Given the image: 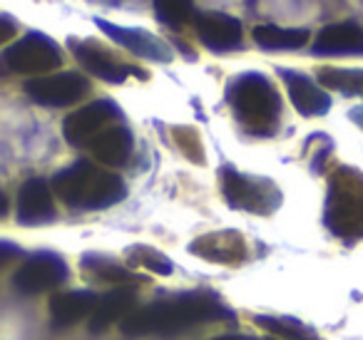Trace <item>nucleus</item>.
<instances>
[{
  "label": "nucleus",
  "instance_id": "obj_1",
  "mask_svg": "<svg viewBox=\"0 0 363 340\" xmlns=\"http://www.w3.org/2000/svg\"><path fill=\"white\" fill-rule=\"evenodd\" d=\"M227 318L234 315L224 308V303L217 295L207 290H194V293L172 295L164 300H155L152 305L140 310H132L122 320V333L127 335H150V333H177V330H187L192 325L209 323V320Z\"/></svg>",
  "mask_w": 363,
  "mask_h": 340
},
{
  "label": "nucleus",
  "instance_id": "obj_2",
  "mask_svg": "<svg viewBox=\"0 0 363 340\" xmlns=\"http://www.w3.org/2000/svg\"><path fill=\"white\" fill-rule=\"evenodd\" d=\"M52 191L72 209H107L125 199V181L110 171H100L92 162L77 159L67 169L57 171Z\"/></svg>",
  "mask_w": 363,
  "mask_h": 340
},
{
  "label": "nucleus",
  "instance_id": "obj_3",
  "mask_svg": "<svg viewBox=\"0 0 363 340\" xmlns=\"http://www.w3.org/2000/svg\"><path fill=\"white\" fill-rule=\"evenodd\" d=\"M229 102H232L237 120L252 135H274L279 117H281V100L264 75L259 72L239 75L229 85Z\"/></svg>",
  "mask_w": 363,
  "mask_h": 340
},
{
  "label": "nucleus",
  "instance_id": "obj_4",
  "mask_svg": "<svg viewBox=\"0 0 363 340\" xmlns=\"http://www.w3.org/2000/svg\"><path fill=\"white\" fill-rule=\"evenodd\" d=\"M62 65V50L55 40L43 33H28L26 38L8 47L0 55V75L21 72V75H40Z\"/></svg>",
  "mask_w": 363,
  "mask_h": 340
},
{
  "label": "nucleus",
  "instance_id": "obj_5",
  "mask_svg": "<svg viewBox=\"0 0 363 340\" xmlns=\"http://www.w3.org/2000/svg\"><path fill=\"white\" fill-rule=\"evenodd\" d=\"M222 191L234 209L252 214H272L281 204V191L274 186V181L242 174L232 166L222 169Z\"/></svg>",
  "mask_w": 363,
  "mask_h": 340
},
{
  "label": "nucleus",
  "instance_id": "obj_6",
  "mask_svg": "<svg viewBox=\"0 0 363 340\" xmlns=\"http://www.w3.org/2000/svg\"><path fill=\"white\" fill-rule=\"evenodd\" d=\"M120 117H122L120 107L112 100L90 102V105H85L82 110L65 117V122H62V135H65V140L70 142L72 147L92 144L95 137H100L102 132L115 120H120Z\"/></svg>",
  "mask_w": 363,
  "mask_h": 340
},
{
  "label": "nucleus",
  "instance_id": "obj_7",
  "mask_svg": "<svg viewBox=\"0 0 363 340\" xmlns=\"http://www.w3.org/2000/svg\"><path fill=\"white\" fill-rule=\"evenodd\" d=\"M26 92L38 105L67 107L80 102L90 92V82L80 72H57V75H43L28 80Z\"/></svg>",
  "mask_w": 363,
  "mask_h": 340
},
{
  "label": "nucleus",
  "instance_id": "obj_8",
  "mask_svg": "<svg viewBox=\"0 0 363 340\" xmlns=\"http://www.w3.org/2000/svg\"><path fill=\"white\" fill-rule=\"evenodd\" d=\"M67 278V266L52 251H38L28 256L23 266L13 276V283L21 293H43L48 288H55L57 283Z\"/></svg>",
  "mask_w": 363,
  "mask_h": 340
},
{
  "label": "nucleus",
  "instance_id": "obj_9",
  "mask_svg": "<svg viewBox=\"0 0 363 340\" xmlns=\"http://www.w3.org/2000/svg\"><path fill=\"white\" fill-rule=\"evenodd\" d=\"M95 26L100 28L110 40H115L117 45L130 50L132 55H140V57H145V60H155V62H172V57H174L169 45H167L162 38L152 35L150 30L115 26V23L102 21V18H95Z\"/></svg>",
  "mask_w": 363,
  "mask_h": 340
},
{
  "label": "nucleus",
  "instance_id": "obj_10",
  "mask_svg": "<svg viewBox=\"0 0 363 340\" xmlns=\"http://www.w3.org/2000/svg\"><path fill=\"white\" fill-rule=\"evenodd\" d=\"M197 35L209 50L214 52H232L242 47L244 30L237 18L227 13H204L197 18Z\"/></svg>",
  "mask_w": 363,
  "mask_h": 340
},
{
  "label": "nucleus",
  "instance_id": "obj_11",
  "mask_svg": "<svg viewBox=\"0 0 363 340\" xmlns=\"http://www.w3.org/2000/svg\"><path fill=\"white\" fill-rule=\"evenodd\" d=\"M279 75H281L284 85H286V92H289V97H291L294 107H296L301 115L318 117L331 110V97H328L308 75L296 72V70H286V67L279 70Z\"/></svg>",
  "mask_w": 363,
  "mask_h": 340
},
{
  "label": "nucleus",
  "instance_id": "obj_12",
  "mask_svg": "<svg viewBox=\"0 0 363 340\" xmlns=\"http://www.w3.org/2000/svg\"><path fill=\"white\" fill-rule=\"evenodd\" d=\"M70 50L75 52L77 62H80L87 72H92V75L100 77V80H105V82H112V85H120V82H125L130 72H135L137 77H145L140 70H135V67H127L125 62H117L110 52L100 50V47H95L92 42L70 40Z\"/></svg>",
  "mask_w": 363,
  "mask_h": 340
},
{
  "label": "nucleus",
  "instance_id": "obj_13",
  "mask_svg": "<svg viewBox=\"0 0 363 340\" xmlns=\"http://www.w3.org/2000/svg\"><path fill=\"white\" fill-rule=\"evenodd\" d=\"M55 219L52 191L45 179H30L18 194V221L23 226H40Z\"/></svg>",
  "mask_w": 363,
  "mask_h": 340
},
{
  "label": "nucleus",
  "instance_id": "obj_14",
  "mask_svg": "<svg viewBox=\"0 0 363 340\" xmlns=\"http://www.w3.org/2000/svg\"><path fill=\"white\" fill-rule=\"evenodd\" d=\"M313 55H363V28L353 23L326 26L313 40Z\"/></svg>",
  "mask_w": 363,
  "mask_h": 340
},
{
  "label": "nucleus",
  "instance_id": "obj_15",
  "mask_svg": "<svg viewBox=\"0 0 363 340\" xmlns=\"http://www.w3.org/2000/svg\"><path fill=\"white\" fill-rule=\"evenodd\" d=\"M135 298H137L135 290L127 288V285L115 288L102 295V298H97L95 310L90 313L92 333H102V330H107L117 320H125L132 313V308H135Z\"/></svg>",
  "mask_w": 363,
  "mask_h": 340
},
{
  "label": "nucleus",
  "instance_id": "obj_16",
  "mask_svg": "<svg viewBox=\"0 0 363 340\" xmlns=\"http://www.w3.org/2000/svg\"><path fill=\"white\" fill-rule=\"evenodd\" d=\"M90 147L95 152L97 162H102L107 166H122L132 157L135 140H132V132L127 127L115 125V127H107L100 137H95V142Z\"/></svg>",
  "mask_w": 363,
  "mask_h": 340
},
{
  "label": "nucleus",
  "instance_id": "obj_17",
  "mask_svg": "<svg viewBox=\"0 0 363 340\" xmlns=\"http://www.w3.org/2000/svg\"><path fill=\"white\" fill-rule=\"evenodd\" d=\"M97 295L92 290H67L50 300V315L57 325H75L95 310Z\"/></svg>",
  "mask_w": 363,
  "mask_h": 340
},
{
  "label": "nucleus",
  "instance_id": "obj_18",
  "mask_svg": "<svg viewBox=\"0 0 363 340\" xmlns=\"http://www.w3.org/2000/svg\"><path fill=\"white\" fill-rule=\"evenodd\" d=\"M252 35L262 50H298L308 42V30H303V28L259 26L254 28Z\"/></svg>",
  "mask_w": 363,
  "mask_h": 340
},
{
  "label": "nucleus",
  "instance_id": "obj_19",
  "mask_svg": "<svg viewBox=\"0 0 363 340\" xmlns=\"http://www.w3.org/2000/svg\"><path fill=\"white\" fill-rule=\"evenodd\" d=\"M254 323L259 328L269 330L274 338L281 340H318L316 333L311 328L301 323V320H291V318H272V315H257Z\"/></svg>",
  "mask_w": 363,
  "mask_h": 340
},
{
  "label": "nucleus",
  "instance_id": "obj_20",
  "mask_svg": "<svg viewBox=\"0 0 363 340\" xmlns=\"http://www.w3.org/2000/svg\"><path fill=\"white\" fill-rule=\"evenodd\" d=\"M318 82L328 90H336L348 97H363V70H338V67H326L318 72Z\"/></svg>",
  "mask_w": 363,
  "mask_h": 340
},
{
  "label": "nucleus",
  "instance_id": "obj_21",
  "mask_svg": "<svg viewBox=\"0 0 363 340\" xmlns=\"http://www.w3.org/2000/svg\"><path fill=\"white\" fill-rule=\"evenodd\" d=\"M155 13L157 21L164 26H184L192 21V0H155Z\"/></svg>",
  "mask_w": 363,
  "mask_h": 340
},
{
  "label": "nucleus",
  "instance_id": "obj_22",
  "mask_svg": "<svg viewBox=\"0 0 363 340\" xmlns=\"http://www.w3.org/2000/svg\"><path fill=\"white\" fill-rule=\"evenodd\" d=\"M127 256H130L135 266H147V268H152L155 273L162 276L172 273V261L167 256H162L160 251L150 249V246H135V249L127 251Z\"/></svg>",
  "mask_w": 363,
  "mask_h": 340
},
{
  "label": "nucleus",
  "instance_id": "obj_23",
  "mask_svg": "<svg viewBox=\"0 0 363 340\" xmlns=\"http://www.w3.org/2000/svg\"><path fill=\"white\" fill-rule=\"evenodd\" d=\"M92 259L97 261V264H92L90 259H82V266H85L87 271H92V273L97 276V278H105V280H115V283H120V280H137L135 273H130V271L120 268L117 264H110V261H102L97 259V256H92Z\"/></svg>",
  "mask_w": 363,
  "mask_h": 340
},
{
  "label": "nucleus",
  "instance_id": "obj_24",
  "mask_svg": "<svg viewBox=\"0 0 363 340\" xmlns=\"http://www.w3.org/2000/svg\"><path fill=\"white\" fill-rule=\"evenodd\" d=\"M16 33H18L16 21H13V18H8V16H0V45H3V42H8V40H13V38H16Z\"/></svg>",
  "mask_w": 363,
  "mask_h": 340
},
{
  "label": "nucleus",
  "instance_id": "obj_25",
  "mask_svg": "<svg viewBox=\"0 0 363 340\" xmlns=\"http://www.w3.org/2000/svg\"><path fill=\"white\" fill-rule=\"evenodd\" d=\"M21 256H23V251L18 249L13 241H0V266L8 264V261H13V259H21Z\"/></svg>",
  "mask_w": 363,
  "mask_h": 340
},
{
  "label": "nucleus",
  "instance_id": "obj_26",
  "mask_svg": "<svg viewBox=\"0 0 363 340\" xmlns=\"http://www.w3.org/2000/svg\"><path fill=\"white\" fill-rule=\"evenodd\" d=\"M351 120L363 130V107H356V110H351Z\"/></svg>",
  "mask_w": 363,
  "mask_h": 340
},
{
  "label": "nucleus",
  "instance_id": "obj_27",
  "mask_svg": "<svg viewBox=\"0 0 363 340\" xmlns=\"http://www.w3.org/2000/svg\"><path fill=\"white\" fill-rule=\"evenodd\" d=\"M6 214H8V199H6V194L0 191V219H3Z\"/></svg>",
  "mask_w": 363,
  "mask_h": 340
},
{
  "label": "nucleus",
  "instance_id": "obj_28",
  "mask_svg": "<svg viewBox=\"0 0 363 340\" xmlns=\"http://www.w3.org/2000/svg\"><path fill=\"white\" fill-rule=\"evenodd\" d=\"M212 340H254V338H247V335H222V338H212Z\"/></svg>",
  "mask_w": 363,
  "mask_h": 340
}]
</instances>
